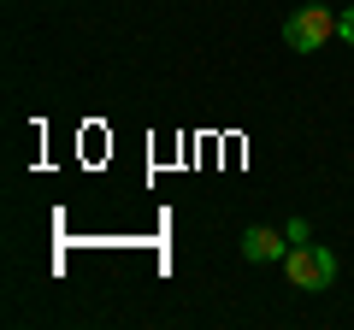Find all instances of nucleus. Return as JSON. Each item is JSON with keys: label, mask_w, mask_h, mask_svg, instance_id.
<instances>
[{"label": "nucleus", "mask_w": 354, "mask_h": 330, "mask_svg": "<svg viewBox=\"0 0 354 330\" xmlns=\"http://www.w3.org/2000/svg\"><path fill=\"white\" fill-rule=\"evenodd\" d=\"M330 36H337V12H330V6H301V12L283 18V41H290L295 53H319Z\"/></svg>", "instance_id": "2"}, {"label": "nucleus", "mask_w": 354, "mask_h": 330, "mask_svg": "<svg viewBox=\"0 0 354 330\" xmlns=\"http://www.w3.org/2000/svg\"><path fill=\"white\" fill-rule=\"evenodd\" d=\"M337 36H342V41H354V12H337Z\"/></svg>", "instance_id": "5"}, {"label": "nucleus", "mask_w": 354, "mask_h": 330, "mask_svg": "<svg viewBox=\"0 0 354 330\" xmlns=\"http://www.w3.org/2000/svg\"><path fill=\"white\" fill-rule=\"evenodd\" d=\"M283 236H290V248H295V242H307L313 230H307V218H290V224H283Z\"/></svg>", "instance_id": "4"}, {"label": "nucleus", "mask_w": 354, "mask_h": 330, "mask_svg": "<svg viewBox=\"0 0 354 330\" xmlns=\"http://www.w3.org/2000/svg\"><path fill=\"white\" fill-rule=\"evenodd\" d=\"M283 278L295 289H330L337 283V254L319 248V242H295L290 254H283Z\"/></svg>", "instance_id": "1"}, {"label": "nucleus", "mask_w": 354, "mask_h": 330, "mask_svg": "<svg viewBox=\"0 0 354 330\" xmlns=\"http://www.w3.org/2000/svg\"><path fill=\"white\" fill-rule=\"evenodd\" d=\"M242 254H248V260H283V254H290V236L254 224V230H242Z\"/></svg>", "instance_id": "3"}]
</instances>
